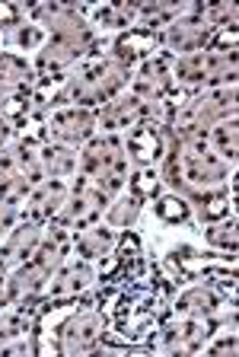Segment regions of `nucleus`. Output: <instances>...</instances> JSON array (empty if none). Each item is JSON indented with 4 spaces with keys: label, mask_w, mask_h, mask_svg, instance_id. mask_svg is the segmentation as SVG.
Listing matches in <instances>:
<instances>
[{
    "label": "nucleus",
    "mask_w": 239,
    "mask_h": 357,
    "mask_svg": "<svg viewBox=\"0 0 239 357\" xmlns=\"http://www.w3.org/2000/svg\"><path fill=\"white\" fill-rule=\"evenodd\" d=\"M134 64H137L134 58H128V54H121V52H112V48H109V52H93L90 58H83L74 70H68L52 109L54 105L99 109V105L115 99L121 89L128 86V77H131Z\"/></svg>",
    "instance_id": "nucleus-1"
},
{
    "label": "nucleus",
    "mask_w": 239,
    "mask_h": 357,
    "mask_svg": "<svg viewBox=\"0 0 239 357\" xmlns=\"http://www.w3.org/2000/svg\"><path fill=\"white\" fill-rule=\"evenodd\" d=\"M128 172H131V160H128L121 134H96L80 147V172L77 176L93 182L109 198L125 192Z\"/></svg>",
    "instance_id": "nucleus-2"
},
{
    "label": "nucleus",
    "mask_w": 239,
    "mask_h": 357,
    "mask_svg": "<svg viewBox=\"0 0 239 357\" xmlns=\"http://www.w3.org/2000/svg\"><path fill=\"white\" fill-rule=\"evenodd\" d=\"M236 119V83H220V86L194 89L188 102L176 112V119L169 121L172 134L182 131H208L217 121Z\"/></svg>",
    "instance_id": "nucleus-3"
},
{
    "label": "nucleus",
    "mask_w": 239,
    "mask_h": 357,
    "mask_svg": "<svg viewBox=\"0 0 239 357\" xmlns=\"http://www.w3.org/2000/svg\"><path fill=\"white\" fill-rule=\"evenodd\" d=\"M172 83L182 89H208L220 83H236V52L201 48L192 54L172 58Z\"/></svg>",
    "instance_id": "nucleus-4"
},
{
    "label": "nucleus",
    "mask_w": 239,
    "mask_h": 357,
    "mask_svg": "<svg viewBox=\"0 0 239 357\" xmlns=\"http://www.w3.org/2000/svg\"><path fill=\"white\" fill-rule=\"evenodd\" d=\"M109 326H112L109 310H105L99 300L83 303V310H77L74 316H68V319L58 326V332H54V351H58V354H68V357L96 354L105 332H109Z\"/></svg>",
    "instance_id": "nucleus-5"
},
{
    "label": "nucleus",
    "mask_w": 239,
    "mask_h": 357,
    "mask_svg": "<svg viewBox=\"0 0 239 357\" xmlns=\"http://www.w3.org/2000/svg\"><path fill=\"white\" fill-rule=\"evenodd\" d=\"M93 284H96V268H93V261H83V259H77V255L74 259H64L52 271V278L45 281V287L38 290V297H36L38 322L45 319L52 310L77 303Z\"/></svg>",
    "instance_id": "nucleus-6"
},
{
    "label": "nucleus",
    "mask_w": 239,
    "mask_h": 357,
    "mask_svg": "<svg viewBox=\"0 0 239 357\" xmlns=\"http://www.w3.org/2000/svg\"><path fill=\"white\" fill-rule=\"evenodd\" d=\"M26 20L45 29V36L54 38H74V42L93 45L99 48V32L93 29L86 16L74 7V3H38V7H26Z\"/></svg>",
    "instance_id": "nucleus-7"
},
{
    "label": "nucleus",
    "mask_w": 239,
    "mask_h": 357,
    "mask_svg": "<svg viewBox=\"0 0 239 357\" xmlns=\"http://www.w3.org/2000/svg\"><path fill=\"white\" fill-rule=\"evenodd\" d=\"M42 128H45V141L80 150L90 137H96V109L54 105V109L42 112Z\"/></svg>",
    "instance_id": "nucleus-8"
},
{
    "label": "nucleus",
    "mask_w": 239,
    "mask_h": 357,
    "mask_svg": "<svg viewBox=\"0 0 239 357\" xmlns=\"http://www.w3.org/2000/svg\"><path fill=\"white\" fill-rule=\"evenodd\" d=\"M109 201L112 198H109L105 192H99L93 182H86L83 176H77V182H70V195H68V201H64L61 214L54 217V223L64 227V230H70V233L83 230V227H93V223L102 220Z\"/></svg>",
    "instance_id": "nucleus-9"
},
{
    "label": "nucleus",
    "mask_w": 239,
    "mask_h": 357,
    "mask_svg": "<svg viewBox=\"0 0 239 357\" xmlns=\"http://www.w3.org/2000/svg\"><path fill=\"white\" fill-rule=\"evenodd\" d=\"M150 261L144 259V249H141V236L128 230L125 236H118L115 249L109 255L99 259V268H96V281L102 287H115V284H125L131 278L144 275Z\"/></svg>",
    "instance_id": "nucleus-10"
},
{
    "label": "nucleus",
    "mask_w": 239,
    "mask_h": 357,
    "mask_svg": "<svg viewBox=\"0 0 239 357\" xmlns=\"http://www.w3.org/2000/svg\"><path fill=\"white\" fill-rule=\"evenodd\" d=\"M172 86H176V83H172V54L157 52V54H150V58H144L141 64H134L125 89L131 96L141 99V102L157 109Z\"/></svg>",
    "instance_id": "nucleus-11"
},
{
    "label": "nucleus",
    "mask_w": 239,
    "mask_h": 357,
    "mask_svg": "<svg viewBox=\"0 0 239 357\" xmlns=\"http://www.w3.org/2000/svg\"><path fill=\"white\" fill-rule=\"evenodd\" d=\"M210 36H214V29H210L208 22L198 16V3H194V10H188V13L176 16V20L169 22V26H163V29L157 32L160 38V52L172 54V58H179V54H192V52H201V48H208Z\"/></svg>",
    "instance_id": "nucleus-12"
},
{
    "label": "nucleus",
    "mask_w": 239,
    "mask_h": 357,
    "mask_svg": "<svg viewBox=\"0 0 239 357\" xmlns=\"http://www.w3.org/2000/svg\"><path fill=\"white\" fill-rule=\"evenodd\" d=\"M166 144H169V128L153 119L125 131V150L134 169H157L166 156Z\"/></svg>",
    "instance_id": "nucleus-13"
},
{
    "label": "nucleus",
    "mask_w": 239,
    "mask_h": 357,
    "mask_svg": "<svg viewBox=\"0 0 239 357\" xmlns=\"http://www.w3.org/2000/svg\"><path fill=\"white\" fill-rule=\"evenodd\" d=\"M153 119V105L141 102L137 96H131L128 89H121L115 99H109L105 105L96 109V134H121L131 131L134 125Z\"/></svg>",
    "instance_id": "nucleus-14"
},
{
    "label": "nucleus",
    "mask_w": 239,
    "mask_h": 357,
    "mask_svg": "<svg viewBox=\"0 0 239 357\" xmlns=\"http://www.w3.org/2000/svg\"><path fill=\"white\" fill-rule=\"evenodd\" d=\"M93 52H99V48L83 45V42H74V38H54V36H48L45 45L36 52L32 67H36V77L68 74V70H74L83 58H90Z\"/></svg>",
    "instance_id": "nucleus-15"
},
{
    "label": "nucleus",
    "mask_w": 239,
    "mask_h": 357,
    "mask_svg": "<svg viewBox=\"0 0 239 357\" xmlns=\"http://www.w3.org/2000/svg\"><path fill=\"white\" fill-rule=\"evenodd\" d=\"M68 195H70V178H45V182H38V185L26 195L20 214H23V220L48 227V223H54V217L61 214Z\"/></svg>",
    "instance_id": "nucleus-16"
},
{
    "label": "nucleus",
    "mask_w": 239,
    "mask_h": 357,
    "mask_svg": "<svg viewBox=\"0 0 239 357\" xmlns=\"http://www.w3.org/2000/svg\"><path fill=\"white\" fill-rule=\"evenodd\" d=\"M36 89V67L26 54L0 48V99H32Z\"/></svg>",
    "instance_id": "nucleus-17"
},
{
    "label": "nucleus",
    "mask_w": 239,
    "mask_h": 357,
    "mask_svg": "<svg viewBox=\"0 0 239 357\" xmlns=\"http://www.w3.org/2000/svg\"><path fill=\"white\" fill-rule=\"evenodd\" d=\"M42 236H45V227H42V223L20 220L7 236L0 239V265L7 268V271L16 265H23V261L38 249Z\"/></svg>",
    "instance_id": "nucleus-18"
},
{
    "label": "nucleus",
    "mask_w": 239,
    "mask_h": 357,
    "mask_svg": "<svg viewBox=\"0 0 239 357\" xmlns=\"http://www.w3.org/2000/svg\"><path fill=\"white\" fill-rule=\"evenodd\" d=\"M224 300L226 294H220L214 284H208L201 278V284H192V287H185L182 294H176L169 300V312L172 316H217Z\"/></svg>",
    "instance_id": "nucleus-19"
},
{
    "label": "nucleus",
    "mask_w": 239,
    "mask_h": 357,
    "mask_svg": "<svg viewBox=\"0 0 239 357\" xmlns=\"http://www.w3.org/2000/svg\"><path fill=\"white\" fill-rule=\"evenodd\" d=\"M194 211H198V220L208 227V223H220L226 217H236V172L230 176L224 188H214V192H201L188 198Z\"/></svg>",
    "instance_id": "nucleus-20"
},
{
    "label": "nucleus",
    "mask_w": 239,
    "mask_h": 357,
    "mask_svg": "<svg viewBox=\"0 0 239 357\" xmlns=\"http://www.w3.org/2000/svg\"><path fill=\"white\" fill-rule=\"evenodd\" d=\"M115 243H118V230H112V227L102 220L70 233V252L83 261H99L102 255L112 252Z\"/></svg>",
    "instance_id": "nucleus-21"
},
{
    "label": "nucleus",
    "mask_w": 239,
    "mask_h": 357,
    "mask_svg": "<svg viewBox=\"0 0 239 357\" xmlns=\"http://www.w3.org/2000/svg\"><path fill=\"white\" fill-rule=\"evenodd\" d=\"M38 160H42L45 178H77V172H80V150L64 147V144L42 141L38 144Z\"/></svg>",
    "instance_id": "nucleus-22"
},
{
    "label": "nucleus",
    "mask_w": 239,
    "mask_h": 357,
    "mask_svg": "<svg viewBox=\"0 0 239 357\" xmlns=\"http://www.w3.org/2000/svg\"><path fill=\"white\" fill-rule=\"evenodd\" d=\"M83 16H90L93 29H115V32H128L137 26V3H102V7H83Z\"/></svg>",
    "instance_id": "nucleus-23"
},
{
    "label": "nucleus",
    "mask_w": 239,
    "mask_h": 357,
    "mask_svg": "<svg viewBox=\"0 0 239 357\" xmlns=\"http://www.w3.org/2000/svg\"><path fill=\"white\" fill-rule=\"evenodd\" d=\"M109 48H112V52L128 54V58H134L137 64H141L144 58H150V54L160 52V38H157V32L134 26V29H128V32H118V38H112Z\"/></svg>",
    "instance_id": "nucleus-24"
},
{
    "label": "nucleus",
    "mask_w": 239,
    "mask_h": 357,
    "mask_svg": "<svg viewBox=\"0 0 239 357\" xmlns=\"http://www.w3.org/2000/svg\"><path fill=\"white\" fill-rule=\"evenodd\" d=\"M144 211V201L134 198L131 192H118L112 201H109V208L102 214V223H109L112 230H131L134 220L141 217Z\"/></svg>",
    "instance_id": "nucleus-25"
},
{
    "label": "nucleus",
    "mask_w": 239,
    "mask_h": 357,
    "mask_svg": "<svg viewBox=\"0 0 239 357\" xmlns=\"http://www.w3.org/2000/svg\"><path fill=\"white\" fill-rule=\"evenodd\" d=\"M208 144L224 163L236 166V150H239V121L236 119H226V121H217L214 128H208Z\"/></svg>",
    "instance_id": "nucleus-26"
},
{
    "label": "nucleus",
    "mask_w": 239,
    "mask_h": 357,
    "mask_svg": "<svg viewBox=\"0 0 239 357\" xmlns=\"http://www.w3.org/2000/svg\"><path fill=\"white\" fill-rule=\"evenodd\" d=\"M153 214H157L166 227H179V223H188L192 204H188V198H182L179 192H166V195L153 198Z\"/></svg>",
    "instance_id": "nucleus-27"
},
{
    "label": "nucleus",
    "mask_w": 239,
    "mask_h": 357,
    "mask_svg": "<svg viewBox=\"0 0 239 357\" xmlns=\"http://www.w3.org/2000/svg\"><path fill=\"white\" fill-rule=\"evenodd\" d=\"M204 243H208L214 252L236 255V217H226V220H220V223H208V227H204Z\"/></svg>",
    "instance_id": "nucleus-28"
},
{
    "label": "nucleus",
    "mask_w": 239,
    "mask_h": 357,
    "mask_svg": "<svg viewBox=\"0 0 239 357\" xmlns=\"http://www.w3.org/2000/svg\"><path fill=\"white\" fill-rule=\"evenodd\" d=\"M128 192L141 198L144 204L153 201L160 192H163V178H160V169H131L128 172Z\"/></svg>",
    "instance_id": "nucleus-29"
},
{
    "label": "nucleus",
    "mask_w": 239,
    "mask_h": 357,
    "mask_svg": "<svg viewBox=\"0 0 239 357\" xmlns=\"http://www.w3.org/2000/svg\"><path fill=\"white\" fill-rule=\"evenodd\" d=\"M0 38H7V45H13V48H20V52H38V48L45 45L48 36H45V29L36 26L32 20H23L20 26H13L7 36H0Z\"/></svg>",
    "instance_id": "nucleus-30"
},
{
    "label": "nucleus",
    "mask_w": 239,
    "mask_h": 357,
    "mask_svg": "<svg viewBox=\"0 0 239 357\" xmlns=\"http://www.w3.org/2000/svg\"><path fill=\"white\" fill-rule=\"evenodd\" d=\"M198 16L208 22L210 29H236V3L220 0V3H198Z\"/></svg>",
    "instance_id": "nucleus-31"
},
{
    "label": "nucleus",
    "mask_w": 239,
    "mask_h": 357,
    "mask_svg": "<svg viewBox=\"0 0 239 357\" xmlns=\"http://www.w3.org/2000/svg\"><path fill=\"white\" fill-rule=\"evenodd\" d=\"M204 354L210 357H233L239 351V338H236V326H217V332L208 338V344H204Z\"/></svg>",
    "instance_id": "nucleus-32"
},
{
    "label": "nucleus",
    "mask_w": 239,
    "mask_h": 357,
    "mask_svg": "<svg viewBox=\"0 0 239 357\" xmlns=\"http://www.w3.org/2000/svg\"><path fill=\"white\" fill-rule=\"evenodd\" d=\"M26 20V10L16 7V3H0V36H7L13 26Z\"/></svg>",
    "instance_id": "nucleus-33"
},
{
    "label": "nucleus",
    "mask_w": 239,
    "mask_h": 357,
    "mask_svg": "<svg viewBox=\"0 0 239 357\" xmlns=\"http://www.w3.org/2000/svg\"><path fill=\"white\" fill-rule=\"evenodd\" d=\"M20 220H23L20 208H16V204H3V201H0V239L7 236V233L13 230V227H16Z\"/></svg>",
    "instance_id": "nucleus-34"
},
{
    "label": "nucleus",
    "mask_w": 239,
    "mask_h": 357,
    "mask_svg": "<svg viewBox=\"0 0 239 357\" xmlns=\"http://www.w3.org/2000/svg\"><path fill=\"white\" fill-rule=\"evenodd\" d=\"M13 131H16V128L10 125V121L3 119V115H0V147H7V144L13 141Z\"/></svg>",
    "instance_id": "nucleus-35"
},
{
    "label": "nucleus",
    "mask_w": 239,
    "mask_h": 357,
    "mask_svg": "<svg viewBox=\"0 0 239 357\" xmlns=\"http://www.w3.org/2000/svg\"><path fill=\"white\" fill-rule=\"evenodd\" d=\"M7 306H13V303L7 297V268L0 265V310H7Z\"/></svg>",
    "instance_id": "nucleus-36"
}]
</instances>
